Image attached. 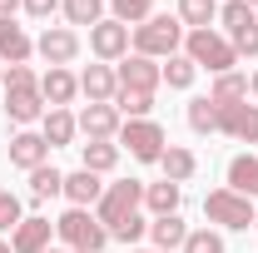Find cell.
<instances>
[{
  "mask_svg": "<svg viewBox=\"0 0 258 253\" xmlns=\"http://www.w3.org/2000/svg\"><path fill=\"white\" fill-rule=\"evenodd\" d=\"M45 253H70V248H45Z\"/></svg>",
  "mask_w": 258,
  "mask_h": 253,
  "instance_id": "ee69618b",
  "label": "cell"
},
{
  "mask_svg": "<svg viewBox=\"0 0 258 253\" xmlns=\"http://www.w3.org/2000/svg\"><path fill=\"white\" fill-rule=\"evenodd\" d=\"M204 214H209V223H219V228H253V199H243V194H233V189H214L204 199Z\"/></svg>",
  "mask_w": 258,
  "mask_h": 253,
  "instance_id": "5b68a950",
  "label": "cell"
},
{
  "mask_svg": "<svg viewBox=\"0 0 258 253\" xmlns=\"http://www.w3.org/2000/svg\"><path fill=\"white\" fill-rule=\"evenodd\" d=\"M119 144H124L139 164H159V154L169 149V139H164V129L154 124V119H129V124L119 129Z\"/></svg>",
  "mask_w": 258,
  "mask_h": 253,
  "instance_id": "8992f818",
  "label": "cell"
},
{
  "mask_svg": "<svg viewBox=\"0 0 258 253\" xmlns=\"http://www.w3.org/2000/svg\"><path fill=\"white\" fill-rule=\"evenodd\" d=\"M15 10H20V0H0V20H10Z\"/></svg>",
  "mask_w": 258,
  "mask_h": 253,
  "instance_id": "ab89813d",
  "label": "cell"
},
{
  "mask_svg": "<svg viewBox=\"0 0 258 253\" xmlns=\"http://www.w3.org/2000/svg\"><path fill=\"white\" fill-rule=\"evenodd\" d=\"M139 204H144V184H139V179H119V184H104V194H99V204H95V219L104 223V228H114L119 219L139 214Z\"/></svg>",
  "mask_w": 258,
  "mask_h": 253,
  "instance_id": "277c9868",
  "label": "cell"
},
{
  "mask_svg": "<svg viewBox=\"0 0 258 253\" xmlns=\"http://www.w3.org/2000/svg\"><path fill=\"white\" fill-rule=\"evenodd\" d=\"M30 55H35V40L20 30L15 20H0V60L5 65H25Z\"/></svg>",
  "mask_w": 258,
  "mask_h": 253,
  "instance_id": "ac0fdd59",
  "label": "cell"
},
{
  "mask_svg": "<svg viewBox=\"0 0 258 253\" xmlns=\"http://www.w3.org/2000/svg\"><path fill=\"white\" fill-rule=\"evenodd\" d=\"M104 184H99V174L90 169H75V174H64V199H70V209H95Z\"/></svg>",
  "mask_w": 258,
  "mask_h": 253,
  "instance_id": "9a60e30c",
  "label": "cell"
},
{
  "mask_svg": "<svg viewBox=\"0 0 258 253\" xmlns=\"http://www.w3.org/2000/svg\"><path fill=\"white\" fill-rule=\"evenodd\" d=\"M10 164L15 169H40V164H50V144H45V134H30V129H20L15 139H10Z\"/></svg>",
  "mask_w": 258,
  "mask_h": 253,
  "instance_id": "4fadbf2b",
  "label": "cell"
},
{
  "mask_svg": "<svg viewBox=\"0 0 258 253\" xmlns=\"http://www.w3.org/2000/svg\"><path fill=\"white\" fill-rule=\"evenodd\" d=\"M20 5H25V15H35V20H50L60 10V0H20Z\"/></svg>",
  "mask_w": 258,
  "mask_h": 253,
  "instance_id": "f35d334b",
  "label": "cell"
},
{
  "mask_svg": "<svg viewBox=\"0 0 258 253\" xmlns=\"http://www.w3.org/2000/svg\"><path fill=\"white\" fill-rule=\"evenodd\" d=\"M80 95H90V104H114V95H119L114 65H90V70L80 75Z\"/></svg>",
  "mask_w": 258,
  "mask_h": 253,
  "instance_id": "7c38bea8",
  "label": "cell"
},
{
  "mask_svg": "<svg viewBox=\"0 0 258 253\" xmlns=\"http://www.w3.org/2000/svg\"><path fill=\"white\" fill-rule=\"evenodd\" d=\"M45 95L40 90H5V114L15 119V124H35V119H45Z\"/></svg>",
  "mask_w": 258,
  "mask_h": 253,
  "instance_id": "2e32d148",
  "label": "cell"
},
{
  "mask_svg": "<svg viewBox=\"0 0 258 253\" xmlns=\"http://www.w3.org/2000/svg\"><path fill=\"white\" fill-rule=\"evenodd\" d=\"M129 40H134V55H144V60H169V55H179V45H184V25H179L174 15H149L144 25L129 30Z\"/></svg>",
  "mask_w": 258,
  "mask_h": 253,
  "instance_id": "6da1fadb",
  "label": "cell"
},
{
  "mask_svg": "<svg viewBox=\"0 0 258 253\" xmlns=\"http://www.w3.org/2000/svg\"><path fill=\"white\" fill-rule=\"evenodd\" d=\"M50 238H55V223L40 219V214H35V219H20L15 228H10V248L15 253H45Z\"/></svg>",
  "mask_w": 258,
  "mask_h": 253,
  "instance_id": "8fae6325",
  "label": "cell"
},
{
  "mask_svg": "<svg viewBox=\"0 0 258 253\" xmlns=\"http://www.w3.org/2000/svg\"><path fill=\"white\" fill-rule=\"evenodd\" d=\"M189 129L194 134H219V104H214L209 95L189 104Z\"/></svg>",
  "mask_w": 258,
  "mask_h": 253,
  "instance_id": "f546056e",
  "label": "cell"
},
{
  "mask_svg": "<svg viewBox=\"0 0 258 253\" xmlns=\"http://www.w3.org/2000/svg\"><path fill=\"white\" fill-rule=\"evenodd\" d=\"M35 55L50 65V70H60V65H70L75 55H80V35L70 30V25H55V30H45L40 40H35Z\"/></svg>",
  "mask_w": 258,
  "mask_h": 253,
  "instance_id": "52a82bcc",
  "label": "cell"
},
{
  "mask_svg": "<svg viewBox=\"0 0 258 253\" xmlns=\"http://www.w3.org/2000/svg\"><path fill=\"white\" fill-rule=\"evenodd\" d=\"M40 95H45V104H50V109H64V104H70V99L80 95V75H70V70H45V75H40Z\"/></svg>",
  "mask_w": 258,
  "mask_h": 253,
  "instance_id": "5bb4252c",
  "label": "cell"
},
{
  "mask_svg": "<svg viewBox=\"0 0 258 253\" xmlns=\"http://www.w3.org/2000/svg\"><path fill=\"white\" fill-rule=\"evenodd\" d=\"M5 90H40V75L30 65H5Z\"/></svg>",
  "mask_w": 258,
  "mask_h": 253,
  "instance_id": "d590c367",
  "label": "cell"
},
{
  "mask_svg": "<svg viewBox=\"0 0 258 253\" xmlns=\"http://www.w3.org/2000/svg\"><path fill=\"white\" fill-rule=\"evenodd\" d=\"M179 199H184V184H144V204H149V214L164 219V214H179Z\"/></svg>",
  "mask_w": 258,
  "mask_h": 253,
  "instance_id": "603a6c76",
  "label": "cell"
},
{
  "mask_svg": "<svg viewBox=\"0 0 258 253\" xmlns=\"http://www.w3.org/2000/svg\"><path fill=\"white\" fill-rule=\"evenodd\" d=\"M149 238H154V248H159V253H174V248H184V238H189V223L179 219V214H164V219L149 223Z\"/></svg>",
  "mask_w": 258,
  "mask_h": 253,
  "instance_id": "ffe728a7",
  "label": "cell"
},
{
  "mask_svg": "<svg viewBox=\"0 0 258 253\" xmlns=\"http://www.w3.org/2000/svg\"><path fill=\"white\" fill-rule=\"evenodd\" d=\"M233 50H238V55H258V20L248 25V30L233 35Z\"/></svg>",
  "mask_w": 258,
  "mask_h": 253,
  "instance_id": "74e56055",
  "label": "cell"
},
{
  "mask_svg": "<svg viewBox=\"0 0 258 253\" xmlns=\"http://www.w3.org/2000/svg\"><path fill=\"white\" fill-rule=\"evenodd\" d=\"M55 233L70 243V253H104V243H109V228L90 209H64L55 219Z\"/></svg>",
  "mask_w": 258,
  "mask_h": 253,
  "instance_id": "3957f363",
  "label": "cell"
},
{
  "mask_svg": "<svg viewBox=\"0 0 258 253\" xmlns=\"http://www.w3.org/2000/svg\"><path fill=\"white\" fill-rule=\"evenodd\" d=\"M114 75H119V90H144V95H154L164 85V70L154 60H144V55H124V65Z\"/></svg>",
  "mask_w": 258,
  "mask_h": 253,
  "instance_id": "9c48e42d",
  "label": "cell"
},
{
  "mask_svg": "<svg viewBox=\"0 0 258 253\" xmlns=\"http://www.w3.org/2000/svg\"><path fill=\"white\" fill-rule=\"evenodd\" d=\"M253 228H258V209H253Z\"/></svg>",
  "mask_w": 258,
  "mask_h": 253,
  "instance_id": "bcb514c9",
  "label": "cell"
},
{
  "mask_svg": "<svg viewBox=\"0 0 258 253\" xmlns=\"http://www.w3.org/2000/svg\"><path fill=\"white\" fill-rule=\"evenodd\" d=\"M114 109H119V114H129V119H149L154 95H144V90H119V95H114Z\"/></svg>",
  "mask_w": 258,
  "mask_h": 253,
  "instance_id": "d6a6232c",
  "label": "cell"
},
{
  "mask_svg": "<svg viewBox=\"0 0 258 253\" xmlns=\"http://www.w3.org/2000/svg\"><path fill=\"white\" fill-rule=\"evenodd\" d=\"M40 134H45V144H50V149H60V144H70V139L80 134V119H75L70 109H45Z\"/></svg>",
  "mask_w": 258,
  "mask_h": 253,
  "instance_id": "d6986e66",
  "label": "cell"
},
{
  "mask_svg": "<svg viewBox=\"0 0 258 253\" xmlns=\"http://www.w3.org/2000/svg\"><path fill=\"white\" fill-rule=\"evenodd\" d=\"M224 189L243 194V199H258V159H253V154L228 159V184H224Z\"/></svg>",
  "mask_w": 258,
  "mask_h": 253,
  "instance_id": "44dd1931",
  "label": "cell"
},
{
  "mask_svg": "<svg viewBox=\"0 0 258 253\" xmlns=\"http://www.w3.org/2000/svg\"><path fill=\"white\" fill-rule=\"evenodd\" d=\"M164 80H169V90H189L194 75H199V65L189 60V55H169V65H159Z\"/></svg>",
  "mask_w": 258,
  "mask_h": 253,
  "instance_id": "1f68e13d",
  "label": "cell"
},
{
  "mask_svg": "<svg viewBox=\"0 0 258 253\" xmlns=\"http://www.w3.org/2000/svg\"><path fill=\"white\" fill-rule=\"evenodd\" d=\"M119 119H124V114H119L114 104H90V109L80 114V129H85L90 139H114V134L124 129Z\"/></svg>",
  "mask_w": 258,
  "mask_h": 253,
  "instance_id": "e0dca14e",
  "label": "cell"
},
{
  "mask_svg": "<svg viewBox=\"0 0 258 253\" xmlns=\"http://www.w3.org/2000/svg\"><path fill=\"white\" fill-rule=\"evenodd\" d=\"M184 253H224V238H219L214 228H189V238H184Z\"/></svg>",
  "mask_w": 258,
  "mask_h": 253,
  "instance_id": "e575fe53",
  "label": "cell"
},
{
  "mask_svg": "<svg viewBox=\"0 0 258 253\" xmlns=\"http://www.w3.org/2000/svg\"><path fill=\"white\" fill-rule=\"evenodd\" d=\"M0 85H5V65H0Z\"/></svg>",
  "mask_w": 258,
  "mask_h": 253,
  "instance_id": "f6af8a7d",
  "label": "cell"
},
{
  "mask_svg": "<svg viewBox=\"0 0 258 253\" xmlns=\"http://www.w3.org/2000/svg\"><path fill=\"white\" fill-rule=\"evenodd\" d=\"M144 233H149V219H144V214H129V219H119L109 228V238H119V243H139Z\"/></svg>",
  "mask_w": 258,
  "mask_h": 253,
  "instance_id": "836d02e7",
  "label": "cell"
},
{
  "mask_svg": "<svg viewBox=\"0 0 258 253\" xmlns=\"http://www.w3.org/2000/svg\"><path fill=\"white\" fill-rule=\"evenodd\" d=\"M219 134L228 139H243V144H258V104H219Z\"/></svg>",
  "mask_w": 258,
  "mask_h": 253,
  "instance_id": "ba28073f",
  "label": "cell"
},
{
  "mask_svg": "<svg viewBox=\"0 0 258 253\" xmlns=\"http://www.w3.org/2000/svg\"><path fill=\"white\" fill-rule=\"evenodd\" d=\"M109 5H114V15H109V20H119V25H129V30H134V25H144V20L154 15V0H109Z\"/></svg>",
  "mask_w": 258,
  "mask_h": 253,
  "instance_id": "4dcf8cb0",
  "label": "cell"
},
{
  "mask_svg": "<svg viewBox=\"0 0 258 253\" xmlns=\"http://www.w3.org/2000/svg\"><path fill=\"white\" fill-rule=\"evenodd\" d=\"M248 95L258 99V70H253V75H248Z\"/></svg>",
  "mask_w": 258,
  "mask_h": 253,
  "instance_id": "60d3db41",
  "label": "cell"
},
{
  "mask_svg": "<svg viewBox=\"0 0 258 253\" xmlns=\"http://www.w3.org/2000/svg\"><path fill=\"white\" fill-rule=\"evenodd\" d=\"M209 99H214V104H243V99H248V75H238V70L219 75L214 90H209Z\"/></svg>",
  "mask_w": 258,
  "mask_h": 253,
  "instance_id": "d4e9b609",
  "label": "cell"
},
{
  "mask_svg": "<svg viewBox=\"0 0 258 253\" xmlns=\"http://www.w3.org/2000/svg\"><path fill=\"white\" fill-rule=\"evenodd\" d=\"M243 5H258V0H243Z\"/></svg>",
  "mask_w": 258,
  "mask_h": 253,
  "instance_id": "7dc6e473",
  "label": "cell"
},
{
  "mask_svg": "<svg viewBox=\"0 0 258 253\" xmlns=\"http://www.w3.org/2000/svg\"><path fill=\"white\" fill-rule=\"evenodd\" d=\"M20 219H25V214H20V199L10 189H0V228H15Z\"/></svg>",
  "mask_w": 258,
  "mask_h": 253,
  "instance_id": "8d00e7d4",
  "label": "cell"
},
{
  "mask_svg": "<svg viewBox=\"0 0 258 253\" xmlns=\"http://www.w3.org/2000/svg\"><path fill=\"white\" fill-rule=\"evenodd\" d=\"M55 194H64V174L60 169H55V164L30 169V199H55Z\"/></svg>",
  "mask_w": 258,
  "mask_h": 253,
  "instance_id": "83f0119b",
  "label": "cell"
},
{
  "mask_svg": "<svg viewBox=\"0 0 258 253\" xmlns=\"http://www.w3.org/2000/svg\"><path fill=\"white\" fill-rule=\"evenodd\" d=\"M253 20H258V15H253V5H243V0H224V5H219V25H224V35H228V40H233L238 30H248Z\"/></svg>",
  "mask_w": 258,
  "mask_h": 253,
  "instance_id": "4316f807",
  "label": "cell"
},
{
  "mask_svg": "<svg viewBox=\"0 0 258 253\" xmlns=\"http://www.w3.org/2000/svg\"><path fill=\"white\" fill-rule=\"evenodd\" d=\"M0 253H15V248H10V243H5V238H0Z\"/></svg>",
  "mask_w": 258,
  "mask_h": 253,
  "instance_id": "b9f144b4",
  "label": "cell"
},
{
  "mask_svg": "<svg viewBox=\"0 0 258 253\" xmlns=\"http://www.w3.org/2000/svg\"><path fill=\"white\" fill-rule=\"evenodd\" d=\"M214 20H219V0H179V25L214 30Z\"/></svg>",
  "mask_w": 258,
  "mask_h": 253,
  "instance_id": "cb8c5ba5",
  "label": "cell"
},
{
  "mask_svg": "<svg viewBox=\"0 0 258 253\" xmlns=\"http://www.w3.org/2000/svg\"><path fill=\"white\" fill-rule=\"evenodd\" d=\"M114 164H119V144H114V139H90V144H85V164H80V169L109 174Z\"/></svg>",
  "mask_w": 258,
  "mask_h": 253,
  "instance_id": "484cf974",
  "label": "cell"
},
{
  "mask_svg": "<svg viewBox=\"0 0 258 253\" xmlns=\"http://www.w3.org/2000/svg\"><path fill=\"white\" fill-rule=\"evenodd\" d=\"M184 55H189L199 70H209V75H228V70L238 65L233 40L219 35V30H189V35H184Z\"/></svg>",
  "mask_w": 258,
  "mask_h": 253,
  "instance_id": "7a4b0ae2",
  "label": "cell"
},
{
  "mask_svg": "<svg viewBox=\"0 0 258 253\" xmlns=\"http://www.w3.org/2000/svg\"><path fill=\"white\" fill-rule=\"evenodd\" d=\"M90 50H95L99 60H124L129 55V25H119V20H99L95 30H90Z\"/></svg>",
  "mask_w": 258,
  "mask_h": 253,
  "instance_id": "30bf717a",
  "label": "cell"
},
{
  "mask_svg": "<svg viewBox=\"0 0 258 253\" xmlns=\"http://www.w3.org/2000/svg\"><path fill=\"white\" fill-rule=\"evenodd\" d=\"M129 253H159V248H129Z\"/></svg>",
  "mask_w": 258,
  "mask_h": 253,
  "instance_id": "7bdbcfd3",
  "label": "cell"
},
{
  "mask_svg": "<svg viewBox=\"0 0 258 253\" xmlns=\"http://www.w3.org/2000/svg\"><path fill=\"white\" fill-rule=\"evenodd\" d=\"M60 10L70 25H90V30L104 20V0H60Z\"/></svg>",
  "mask_w": 258,
  "mask_h": 253,
  "instance_id": "f1b7e54d",
  "label": "cell"
},
{
  "mask_svg": "<svg viewBox=\"0 0 258 253\" xmlns=\"http://www.w3.org/2000/svg\"><path fill=\"white\" fill-rule=\"evenodd\" d=\"M159 169H164V179H169V184H189L194 169H199V159H194V149H179V144H169V149L159 154Z\"/></svg>",
  "mask_w": 258,
  "mask_h": 253,
  "instance_id": "7402d4cb",
  "label": "cell"
}]
</instances>
